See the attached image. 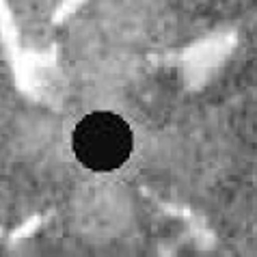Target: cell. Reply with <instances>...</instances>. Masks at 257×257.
Masks as SVG:
<instances>
[{
  "mask_svg": "<svg viewBox=\"0 0 257 257\" xmlns=\"http://www.w3.org/2000/svg\"><path fill=\"white\" fill-rule=\"evenodd\" d=\"M71 147L80 164L106 173L123 167L132 156L134 137L123 117L108 110L84 115L71 134Z\"/></svg>",
  "mask_w": 257,
  "mask_h": 257,
  "instance_id": "6da1fadb",
  "label": "cell"
}]
</instances>
